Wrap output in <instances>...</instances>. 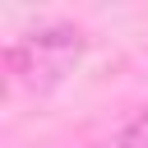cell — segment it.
Listing matches in <instances>:
<instances>
[{
  "label": "cell",
  "instance_id": "obj_1",
  "mask_svg": "<svg viewBox=\"0 0 148 148\" xmlns=\"http://www.w3.org/2000/svg\"><path fill=\"white\" fill-rule=\"evenodd\" d=\"M83 32L74 23H51V28H37L28 37H18L9 51H5V69L18 88H32V92H46L56 88L83 56Z\"/></svg>",
  "mask_w": 148,
  "mask_h": 148
},
{
  "label": "cell",
  "instance_id": "obj_2",
  "mask_svg": "<svg viewBox=\"0 0 148 148\" xmlns=\"http://www.w3.org/2000/svg\"><path fill=\"white\" fill-rule=\"evenodd\" d=\"M106 148H148V106L116 134V143H106Z\"/></svg>",
  "mask_w": 148,
  "mask_h": 148
}]
</instances>
